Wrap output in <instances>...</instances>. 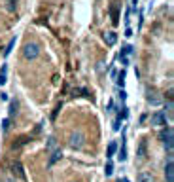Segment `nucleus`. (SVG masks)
Here are the masks:
<instances>
[{"instance_id":"f257e3e1","label":"nucleus","mask_w":174,"mask_h":182,"mask_svg":"<svg viewBox=\"0 0 174 182\" xmlns=\"http://www.w3.org/2000/svg\"><path fill=\"white\" fill-rule=\"evenodd\" d=\"M23 55H25V59H29V61L36 59V57L40 55V46H38L36 42H29V44H25V48H23Z\"/></svg>"},{"instance_id":"f03ea898","label":"nucleus","mask_w":174,"mask_h":182,"mask_svg":"<svg viewBox=\"0 0 174 182\" xmlns=\"http://www.w3.org/2000/svg\"><path fill=\"white\" fill-rule=\"evenodd\" d=\"M159 139H161V142L167 146V150H172V139H174V135H172V127L163 129V131H161V135H159Z\"/></svg>"},{"instance_id":"7ed1b4c3","label":"nucleus","mask_w":174,"mask_h":182,"mask_svg":"<svg viewBox=\"0 0 174 182\" xmlns=\"http://www.w3.org/2000/svg\"><path fill=\"white\" fill-rule=\"evenodd\" d=\"M70 146H72L74 150H80V148L83 146V135H82L80 131L70 135Z\"/></svg>"},{"instance_id":"20e7f679","label":"nucleus","mask_w":174,"mask_h":182,"mask_svg":"<svg viewBox=\"0 0 174 182\" xmlns=\"http://www.w3.org/2000/svg\"><path fill=\"white\" fill-rule=\"evenodd\" d=\"M167 123V114L165 112H155L153 116H152V125H165Z\"/></svg>"},{"instance_id":"39448f33","label":"nucleus","mask_w":174,"mask_h":182,"mask_svg":"<svg viewBox=\"0 0 174 182\" xmlns=\"http://www.w3.org/2000/svg\"><path fill=\"white\" fill-rule=\"evenodd\" d=\"M165 178H167V182H174V163H172V159H168L167 165H165Z\"/></svg>"},{"instance_id":"423d86ee","label":"nucleus","mask_w":174,"mask_h":182,"mask_svg":"<svg viewBox=\"0 0 174 182\" xmlns=\"http://www.w3.org/2000/svg\"><path fill=\"white\" fill-rule=\"evenodd\" d=\"M63 157V152H61V148H55V150H51V157H49V161H47V165L51 167V165H55L59 159Z\"/></svg>"},{"instance_id":"0eeeda50","label":"nucleus","mask_w":174,"mask_h":182,"mask_svg":"<svg viewBox=\"0 0 174 182\" xmlns=\"http://www.w3.org/2000/svg\"><path fill=\"white\" fill-rule=\"evenodd\" d=\"M110 13H112V23H114V25H117V23H119V10H117L115 4L110 6Z\"/></svg>"},{"instance_id":"6e6552de","label":"nucleus","mask_w":174,"mask_h":182,"mask_svg":"<svg viewBox=\"0 0 174 182\" xmlns=\"http://www.w3.org/2000/svg\"><path fill=\"white\" fill-rule=\"evenodd\" d=\"M136 182H153V178H152V175H150V173L142 171V173H138V176H136Z\"/></svg>"},{"instance_id":"1a4fd4ad","label":"nucleus","mask_w":174,"mask_h":182,"mask_svg":"<svg viewBox=\"0 0 174 182\" xmlns=\"http://www.w3.org/2000/svg\"><path fill=\"white\" fill-rule=\"evenodd\" d=\"M13 173H15L21 180H27V176H25V171H23V165H21V163H13Z\"/></svg>"},{"instance_id":"9d476101","label":"nucleus","mask_w":174,"mask_h":182,"mask_svg":"<svg viewBox=\"0 0 174 182\" xmlns=\"http://www.w3.org/2000/svg\"><path fill=\"white\" fill-rule=\"evenodd\" d=\"M104 40H106L108 46H114L115 40H117V34H115V32H106V34H104Z\"/></svg>"},{"instance_id":"9b49d317","label":"nucleus","mask_w":174,"mask_h":182,"mask_svg":"<svg viewBox=\"0 0 174 182\" xmlns=\"http://www.w3.org/2000/svg\"><path fill=\"white\" fill-rule=\"evenodd\" d=\"M138 159H146V141H140V146H138Z\"/></svg>"},{"instance_id":"f8f14e48","label":"nucleus","mask_w":174,"mask_h":182,"mask_svg":"<svg viewBox=\"0 0 174 182\" xmlns=\"http://www.w3.org/2000/svg\"><path fill=\"white\" fill-rule=\"evenodd\" d=\"M115 150H117V144H115V142L112 141V142L108 144V152H106V157H112V156L115 154Z\"/></svg>"},{"instance_id":"ddd939ff","label":"nucleus","mask_w":174,"mask_h":182,"mask_svg":"<svg viewBox=\"0 0 174 182\" xmlns=\"http://www.w3.org/2000/svg\"><path fill=\"white\" fill-rule=\"evenodd\" d=\"M57 148V141H55V136H49V141H47V152H51Z\"/></svg>"},{"instance_id":"4468645a","label":"nucleus","mask_w":174,"mask_h":182,"mask_svg":"<svg viewBox=\"0 0 174 182\" xmlns=\"http://www.w3.org/2000/svg\"><path fill=\"white\" fill-rule=\"evenodd\" d=\"M13 46H15V38H12V40H10V44L6 46V50H4V57H8V55L12 53V50H13Z\"/></svg>"},{"instance_id":"2eb2a0df","label":"nucleus","mask_w":174,"mask_h":182,"mask_svg":"<svg viewBox=\"0 0 174 182\" xmlns=\"http://www.w3.org/2000/svg\"><path fill=\"white\" fill-rule=\"evenodd\" d=\"M133 53V46H125V48L121 50V53L119 55H123V57H127V55H131Z\"/></svg>"},{"instance_id":"dca6fc26","label":"nucleus","mask_w":174,"mask_h":182,"mask_svg":"<svg viewBox=\"0 0 174 182\" xmlns=\"http://www.w3.org/2000/svg\"><path fill=\"white\" fill-rule=\"evenodd\" d=\"M17 114V101H12L10 103V116H15Z\"/></svg>"},{"instance_id":"f3484780","label":"nucleus","mask_w":174,"mask_h":182,"mask_svg":"<svg viewBox=\"0 0 174 182\" xmlns=\"http://www.w3.org/2000/svg\"><path fill=\"white\" fill-rule=\"evenodd\" d=\"M115 82H117V85H121V87H123V84H125V70H121V72H119V76H117V80H115Z\"/></svg>"},{"instance_id":"a211bd4d","label":"nucleus","mask_w":174,"mask_h":182,"mask_svg":"<svg viewBox=\"0 0 174 182\" xmlns=\"http://www.w3.org/2000/svg\"><path fill=\"white\" fill-rule=\"evenodd\" d=\"M104 173H106V176H110V175L114 173V163H112V161H108V163H106V167H104Z\"/></svg>"},{"instance_id":"6ab92c4d","label":"nucleus","mask_w":174,"mask_h":182,"mask_svg":"<svg viewBox=\"0 0 174 182\" xmlns=\"http://www.w3.org/2000/svg\"><path fill=\"white\" fill-rule=\"evenodd\" d=\"M10 129V118H6V120H2V131L6 133Z\"/></svg>"},{"instance_id":"aec40b11","label":"nucleus","mask_w":174,"mask_h":182,"mask_svg":"<svg viewBox=\"0 0 174 182\" xmlns=\"http://www.w3.org/2000/svg\"><path fill=\"white\" fill-rule=\"evenodd\" d=\"M8 10H10V12L15 10V0H8Z\"/></svg>"},{"instance_id":"412c9836","label":"nucleus","mask_w":174,"mask_h":182,"mask_svg":"<svg viewBox=\"0 0 174 182\" xmlns=\"http://www.w3.org/2000/svg\"><path fill=\"white\" fill-rule=\"evenodd\" d=\"M59 110H61V104H59V106H57V108L53 110V114H51V120H55V118H57V114H59Z\"/></svg>"},{"instance_id":"4be33fe9","label":"nucleus","mask_w":174,"mask_h":182,"mask_svg":"<svg viewBox=\"0 0 174 182\" xmlns=\"http://www.w3.org/2000/svg\"><path fill=\"white\" fill-rule=\"evenodd\" d=\"M167 112H168V116H172V101H168V104H167Z\"/></svg>"},{"instance_id":"5701e85b","label":"nucleus","mask_w":174,"mask_h":182,"mask_svg":"<svg viewBox=\"0 0 174 182\" xmlns=\"http://www.w3.org/2000/svg\"><path fill=\"white\" fill-rule=\"evenodd\" d=\"M119 123H121V118H117L115 123H114V129H115V131H119Z\"/></svg>"},{"instance_id":"b1692460","label":"nucleus","mask_w":174,"mask_h":182,"mask_svg":"<svg viewBox=\"0 0 174 182\" xmlns=\"http://www.w3.org/2000/svg\"><path fill=\"white\" fill-rule=\"evenodd\" d=\"M6 84V76L4 74H0V85H4Z\"/></svg>"},{"instance_id":"393cba45","label":"nucleus","mask_w":174,"mask_h":182,"mask_svg":"<svg viewBox=\"0 0 174 182\" xmlns=\"http://www.w3.org/2000/svg\"><path fill=\"white\" fill-rule=\"evenodd\" d=\"M125 97H127V93H125V91H121V93H119V99H121V101H125Z\"/></svg>"},{"instance_id":"a878e982","label":"nucleus","mask_w":174,"mask_h":182,"mask_svg":"<svg viewBox=\"0 0 174 182\" xmlns=\"http://www.w3.org/2000/svg\"><path fill=\"white\" fill-rule=\"evenodd\" d=\"M115 182H129V178H117Z\"/></svg>"}]
</instances>
